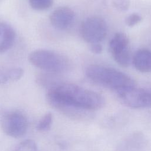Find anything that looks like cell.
<instances>
[{"mask_svg":"<svg viewBox=\"0 0 151 151\" xmlns=\"http://www.w3.org/2000/svg\"><path fill=\"white\" fill-rule=\"evenodd\" d=\"M46 99L51 107L64 103L92 111L102 108L104 105V99L100 94L64 82L48 90Z\"/></svg>","mask_w":151,"mask_h":151,"instance_id":"cell-1","label":"cell"},{"mask_svg":"<svg viewBox=\"0 0 151 151\" xmlns=\"http://www.w3.org/2000/svg\"><path fill=\"white\" fill-rule=\"evenodd\" d=\"M87 78L94 83L116 93L136 86L134 80L126 74L112 67L91 64L86 69Z\"/></svg>","mask_w":151,"mask_h":151,"instance_id":"cell-2","label":"cell"},{"mask_svg":"<svg viewBox=\"0 0 151 151\" xmlns=\"http://www.w3.org/2000/svg\"><path fill=\"white\" fill-rule=\"evenodd\" d=\"M28 59L34 66L56 74L65 73L71 67V63L66 56L48 50H34L29 53Z\"/></svg>","mask_w":151,"mask_h":151,"instance_id":"cell-3","label":"cell"},{"mask_svg":"<svg viewBox=\"0 0 151 151\" xmlns=\"http://www.w3.org/2000/svg\"><path fill=\"white\" fill-rule=\"evenodd\" d=\"M107 30V25L104 19L97 16L86 18L80 26L82 38L91 44L100 43L106 38Z\"/></svg>","mask_w":151,"mask_h":151,"instance_id":"cell-4","label":"cell"},{"mask_svg":"<svg viewBox=\"0 0 151 151\" xmlns=\"http://www.w3.org/2000/svg\"><path fill=\"white\" fill-rule=\"evenodd\" d=\"M0 124L4 133L15 138L24 136L28 129L27 118L18 110L3 113L0 118Z\"/></svg>","mask_w":151,"mask_h":151,"instance_id":"cell-5","label":"cell"},{"mask_svg":"<svg viewBox=\"0 0 151 151\" xmlns=\"http://www.w3.org/2000/svg\"><path fill=\"white\" fill-rule=\"evenodd\" d=\"M109 48L113 59L119 65L127 67L132 63L133 55L129 40L126 34L121 32L116 33L109 41Z\"/></svg>","mask_w":151,"mask_h":151,"instance_id":"cell-6","label":"cell"},{"mask_svg":"<svg viewBox=\"0 0 151 151\" xmlns=\"http://www.w3.org/2000/svg\"><path fill=\"white\" fill-rule=\"evenodd\" d=\"M119 100L126 106L132 109L151 107V90L136 86L117 93Z\"/></svg>","mask_w":151,"mask_h":151,"instance_id":"cell-7","label":"cell"},{"mask_svg":"<svg viewBox=\"0 0 151 151\" xmlns=\"http://www.w3.org/2000/svg\"><path fill=\"white\" fill-rule=\"evenodd\" d=\"M51 24L60 30L69 28L75 19L74 11L67 6H61L54 10L50 15Z\"/></svg>","mask_w":151,"mask_h":151,"instance_id":"cell-8","label":"cell"},{"mask_svg":"<svg viewBox=\"0 0 151 151\" xmlns=\"http://www.w3.org/2000/svg\"><path fill=\"white\" fill-rule=\"evenodd\" d=\"M132 63L139 71L151 73V51L147 48L138 50L133 55Z\"/></svg>","mask_w":151,"mask_h":151,"instance_id":"cell-9","label":"cell"},{"mask_svg":"<svg viewBox=\"0 0 151 151\" xmlns=\"http://www.w3.org/2000/svg\"><path fill=\"white\" fill-rule=\"evenodd\" d=\"M15 30L10 25L0 22V53L11 48L15 42Z\"/></svg>","mask_w":151,"mask_h":151,"instance_id":"cell-10","label":"cell"},{"mask_svg":"<svg viewBox=\"0 0 151 151\" xmlns=\"http://www.w3.org/2000/svg\"><path fill=\"white\" fill-rule=\"evenodd\" d=\"M36 82L40 86L47 88L48 90L63 83L58 74L46 71L37 76Z\"/></svg>","mask_w":151,"mask_h":151,"instance_id":"cell-11","label":"cell"},{"mask_svg":"<svg viewBox=\"0 0 151 151\" xmlns=\"http://www.w3.org/2000/svg\"><path fill=\"white\" fill-rule=\"evenodd\" d=\"M24 74V71L19 67L4 68L0 67V85L9 81L19 80Z\"/></svg>","mask_w":151,"mask_h":151,"instance_id":"cell-12","label":"cell"},{"mask_svg":"<svg viewBox=\"0 0 151 151\" xmlns=\"http://www.w3.org/2000/svg\"><path fill=\"white\" fill-rule=\"evenodd\" d=\"M143 143L141 134H133L122 143L118 151H137L142 147Z\"/></svg>","mask_w":151,"mask_h":151,"instance_id":"cell-13","label":"cell"},{"mask_svg":"<svg viewBox=\"0 0 151 151\" xmlns=\"http://www.w3.org/2000/svg\"><path fill=\"white\" fill-rule=\"evenodd\" d=\"M52 123V115L51 113L45 114L39 120L37 129L40 132H46L50 129Z\"/></svg>","mask_w":151,"mask_h":151,"instance_id":"cell-14","label":"cell"},{"mask_svg":"<svg viewBox=\"0 0 151 151\" xmlns=\"http://www.w3.org/2000/svg\"><path fill=\"white\" fill-rule=\"evenodd\" d=\"M13 151H39V149L34 140L26 139L17 145Z\"/></svg>","mask_w":151,"mask_h":151,"instance_id":"cell-15","label":"cell"},{"mask_svg":"<svg viewBox=\"0 0 151 151\" xmlns=\"http://www.w3.org/2000/svg\"><path fill=\"white\" fill-rule=\"evenodd\" d=\"M31 7L37 11H44L50 8L53 4V0H29Z\"/></svg>","mask_w":151,"mask_h":151,"instance_id":"cell-16","label":"cell"},{"mask_svg":"<svg viewBox=\"0 0 151 151\" xmlns=\"http://www.w3.org/2000/svg\"><path fill=\"white\" fill-rule=\"evenodd\" d=\"M142 20V17L140 14L137 13H132L126 17L124 22L127 26L132 27L140 23Z\"/></svg>","mask_w":151,"mask_h":151,"instance_id":"cell-17","label":"cell"},{"mask_svg":"<svg viewBox=\"0 0 151 151\" xmlns=\"http://www.w3.org/2000/svg\"><path fill=\"white\" fill-rule=\"evenodd\" d=\"M111 3L114 8L120 11L128 10L130 5L129 0H112Z\"/></svg>","mask_w":151,"mask_h":151,"instance_id":"cell-18","label":"cell"},{"mask_svg":"<svg viewBox=\"0 0 151 151\" xmlns=\"http://www.w3.org/2000/svg\"><path fill=\"white\" fill-rule=\"evenodd\" d=\"M90 50L92 52L96 54H99L101 53L103 51V47L102 45L100 44V43H95L91 44L90 46Z\"/></svg>","mask_w":151,"mask_h":151,"instance_id":"cell-19","label":"cell"},{"mask_svg":"<svg viewBox=\"0 0 151 151\" xmlns=\"http://www.w3.org/2000/svg\"><path fill=\"white\" fill-rule=\"evenodd\" d=\"M150 90H151V88H150Z\"/></svg>","mask_w":151,"mask_h":151,"instance_id":"cell-20","label":"cell"}]
</instances>
